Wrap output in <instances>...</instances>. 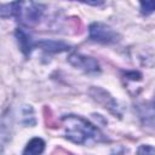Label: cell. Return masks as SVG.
Segmentation results:
<instances>
[{"mask_svg":"<svg viewBox=\"0 0 155 155\" xmlns=\"http://www.w3.org/2000/svg\"><path fill=\"white\" fill-rule=\"evenodd\" d=\"M52 155H73V154H70V153H68V151H65L63 149H56Z\"/></svg>","mask_w":155,"mask_h":155,"instance_id":"obj_12","label":"cell"},{"mask_svg":"<svg viewBox=\"0 0 155 155\" xmlns=\"http://www.w3.org/2000/svg\"><path fill=\"white\" fill-rule=\"evenodd\" d=\"M137 155H155V148L148 144L140 145L137 150Z\"/></svg>","mask_w":155,"mask_h":155,"instance_id":"obj_10","label":"cell"},{"mask_svg":"<svg viewBox=\"0 0 155 155\" xmlns=\"http://www.w3.org/2000/svg\"><path fill=\"white\" fill-rule=\"evenodd\" d=\"M90 39L96 42L101 44H113L119 40V34L111 29L109 25L101 23V22H94L90 25Z\"/></svg>","mask_w":155,"mask_h":155,"instance_id":"obj_3","label":"cell"},{"mask_svg":"<svg viewBox=\"0 0 155 155\" xmlns=\"http://www.w3.org/2000/svg\"><path fill=\"white\" fill-rule=\"evenodd\" d=\"M15 35H16V39H17L18 45L21 47V51L25 56H29L33 47H35V42H33V39H31L30 34L27 33L22 28H17L16 31H15Z\"/></svg>","mask_w":155,"mask_h":155,"instance_id":"obj_6","label":"cell"},{"mask_svg":"<svg viewBox=\"0 0 155 155\" xmlns=\"http://www.w3.org/2000/svg\"><path fill=\"white\" fill-rule=\"evenodd\" d=\"M145 113H147V116L148 117H151L153 120H155V98L149 104H147Z\"/></svg>","mask_w":155,"mask_h":155,"instance_id":"obj_11","label":"cell"},{"mask_svg":"<svg viewBox=\"0 0 155 155\" xmlns=\"http://www.w3.org/2000/svg\"><path fill=\"white\" fill-rule=\"evenodd\" d=\"M45 6L34 1H19L1 6V17H16L24 25H34L42 17Z\"/></svg>","mask_w":155,"mask_h":155,"instance_id":"obj_2","label":"cell"},{"mask_svg":"<svg viewBox=\"0 0 155 155\" xmlns=\"http://www.w3.org/2000/svg\"><path fill=\"white\" fill-rule=\"evenodd\" d=\"M140 12L144 16H149L155 11V0H147V1H140Z\"/></svg>","mask_w":155,"mask_h":155,"instance_id":"obj_9","label":"cell"},{"mask_svg":"<svg viewBox=\"0 0 155 155\" xmlns=\"http://www.w3.org/2000/svg\"><path fill=\"white\" fill-rule=\"evenodd\" d=\"M44 149H45V142L41 138L35 137L27 143L22 155H41Z\"/></svg>","mask_w":155,"mask_h":155,"instance_id":"obj_8","label":"cell"},{"mask_svg":"<svg viewBox=\"0 0 155 155\" xmlns=\"http://www.w3.org/2000/svg\"><path fill=\"white\" fill-rule=\"evenodd\" d=\"M35 46L41 47L42 50L47 51V52H63L70 48L69 45H67L63 41H56V40H41L39 42H35Z\"/></svg>","mask_w":155,"mask_h":155,"instance_id":"obj_7","label":"cell"},{"mask_svg":"<svg viewBox=\"0 0 155 155\" xmlns=\"http://www.w3.org/2000/svg\"><path fill=\"white\" fill-rule=\"evenodd\" d=\"M69 63L75 68H79L86 73H97L99 71V63L97 59L90 56H84L81 53H71L69 56Z\"/></svg>","mask_w":155,"mask_h":155,"instance_id":"obj_4","label":"cell"},{"mask_svg":"<svg viewBox=\"0 0 155 155\" xmlns=\"http://www.w3.org/2000/svg\"><path fill=\"white\" fill-rule=\"evenodd\" d=\"M61 124L64 130V137L73 143L85 144L91 139H103V134L99 132V130L81 116L65 115L61 119Z\"/></svg>","mask_w":155,"mask_h":155,"instance_id":"obj_1","label":"cell"},{"mask_svg":"<svg viewBox=\"0 0 155 155\" xmlns=\"http://www.w3.org/2000/svg\"><path fill=\"white\" fill-rule=\"evenodd\" d=\"M90 93H91V96H92L99 104H102L105 109H108L109 111H111L113 114H115V115H117V116L121 115V114L119 113L117 103L114 101V98H113L107 91H104L103 88L93 87V88H91Z\"/></svg>","mask_w":155,"mask_h":155,"instance_id":"obj_5","label":"cell"}]
</instances>
